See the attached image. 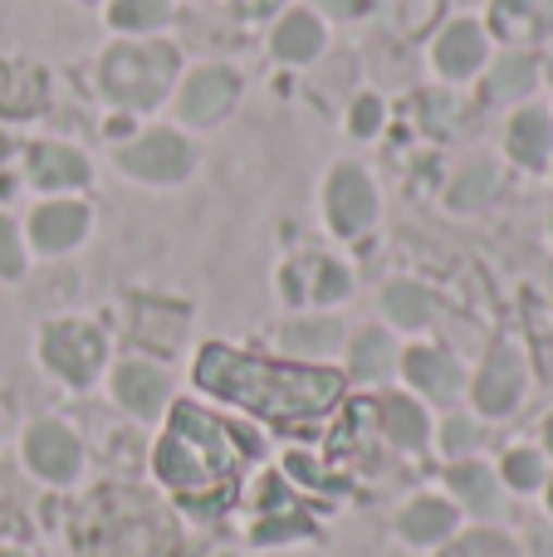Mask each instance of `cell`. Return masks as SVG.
I'll use <instances>...</instances> for the list:
<instances>
[{
  "label": "cell",
  "instance_id": "cell-36",
  "mask_svg": "<svg viewBox=\"0 0 553 557\" xmlns=\"http://www.w3.org/2000/svg\"><path fill=\"white\" fill-rule=\"evenodd\" d=\"M529 557H553V529H534V539H529Z\"/></svg>",
  "mask_w": 553,
  "mask_h": 557
},
{
  "label": "cell",
  "instance_id": "cell-38",
  "mask_svg": "<svg viewBox=\"0 0 553 557\" xmlns=\"http://www.w3.org/2000/svg\"><path fill=\"white\" fill-rule=\"evenodd\" d=\"M544 494H549V513H553V480L544 484Z\"/></svg>",
  "mask_w": 553,
  "mask_h": 557
},
{
  "label": "cell",
  "instance_id": "cell-23",
  "mask_svg": "<svg viewBox=\"0 0 553 557\" xmlns=\"http://www.w3.org/2000/svg\"><path fill=\"white\" fill-rule=\"evenodd\" d=\"M378 425H382V435H388L397 450H421V445L431 441L427 411H421L411 396H397V392L378 401Z\"/></svg>",
  "mask_w": 553,
  "mask_h": 557
},
{
  "label": "cell",
  "instance_id": "cell-6",
  "mask_svg": "<svg viewBox=\"0 0 553 557\" xmlns=\"http://www.w3.org/2000/svg\"><path fill=\"white\" fill-rule=\"evenodd\" d=\"M39 362L69 386H94L108 362V337L88 318H49L39 327Z\"/></svg>",
  "mask_w": 553,
  "mask_h": 557
},
{
  "label": "cell",
  "instance_id": "cell-1",
  "mask_svg": "<svg viewBox=\"0 0 553 557\" xmlns=\"http://www.w3.org/2000/svg\"><path fill=\"white\" fill-rule=\"evenodd\" d=\"M192 376L201 392L221 396L231 406H245L255 416H270V421H309V416H323L343 392L339 372L270 362V357L235 352L225 343H206Z\"/></svg>",
  "mask_w": 553,
  "mask_h": 557
},
{
  "label": "cell",
  "instance_id": "cell-7",
  "mask_svg": "<svg viewBox=\"0 0 553 557\" xmlns=\"http://www.w3.org/2000/svg\"><path fill=\"white\" fill-rule=\"evenodd\" d=\"M241 94H245L241 69H231V64H196V69H186V74L176 78L172 103H176L182 127H192V133H211V127H221L225 117L235 113Z\"/></svg>",
  "mask_w": 553,
  "mask_h": 557
},
{
  "label": "cell",
  "instance_id": "cell-22",
  "mask_svg": "<svg viewBox=\"0 0 553 557\" xmlns=\"http://www.w3.org/2000/svg\"><path fill=\"white\" fill-rule=\"evenodd\" d=\"M539 88V64L525 49H509V54L490 59L486 64V98L490 103H519Z\"/></svg>",
  "mask_w": 553,
  "mask_h": 557
},
{
  "label": "cell",
  "instance_id": "cell-29",
  "mask_svg": "<svg viewBox=\"0 0 553 557\" xmlns=\"http://www.w3.org/2000/svg\"><path fill=\"white\" fill-rule=\"evenodd\" d=\"M29 274V245L15 215L0 211V284H20Z\"/></svg>",
  "mask_w": 553,
  "mask_h": 557
},
{
  "label": "cell",
  "instance_id": "cell-13",
  "mask_svg": "<svg viewBox=\"0 0 553 557\" xmlns=\"http://www.w3.org/2000/svg\"><path fill=\"white\" fill-rule=\"evenodd\" d=\"M25 176H29L35 191L69 196V191H78V186L94 182V162L69 143H35L25 152Z\"/></svg>",
  "mask_w": 553,
  "mask_h": 557
},
{
  "label": "cell",
  "instance_id": "cell-28",
  "mask_svg": "<svg viewBox=\"0 0 553 557\" xmlns=\"http://www.w3.org/2000/svg\"><path fill=\"white\" fill-rule=\"evenodd\" d=\"M280 343L290 347V352H304V357L319 352L323 357L343 343V323L339 318H294V323L280 327Z\"/></svg>",
  "mask_w": 553,
  "mask_h": 557
},
{
  "label": "cell",
  "instance_id": "cell-12",
  "mask_svg": "<svg viewBox=\"0 0 553 557\" xmlns=\"http://www.w3.org/2000/svg\"><path fill=\"white\" fill-rule=\"evenodd\" d=\"M25 465L45 484H69V480H78L84 445H78V435L64 421H35L25 431Z\"/></svg>",
  "mask_w": 553,
  "mask_h": 557
},
{
  "label": "cell",
  "instance_id": "cell-9",
  "mask_svg": "<svg viewBox=\"0 0 553 557\" xmlns=\"http://www.w3.org/2000/svg\"><path fill=\"white\" fill-rule=\"evenodd\" d=\"M20 231H25L29 255L59 260V255H74L94 235V206L84 196H45V201L29 206Z\"/></svg>",
  "mask_w": 553,
  "mask_h": 557
},
{
  "label": "cell",
  "instance_id": "cell-10",
  "mask_svg": "<svg viewBox=\"0 0 553 557\" xmlns=\"http://www.w3.org/2000/svg\"><path fill=\"white\" fill-rule=\"evenodd\" d=\"M525 386H529V372H525V357H519L515 343H495L480 362L476 382H470V396L486 416H509L519 401H525Z\"/></svg>",
  "mask_w": 553,
  "mask_h": 557
},
{
  "label": "cell",
  "instance_id": "cell-32",
  "mask_svg": "<svg viewBox=\"0 0 553 557\" xmlns=\"http://www.w3.org/2000/svg\"><path fill=\"white\" fill-rule=\"evenodd\" d=\"M382 127V98L378 94H358L348 108V133L353 137H378Z\"/></svg>",
  "mask_w": 553,
  "mask_h": 557
},
{
  "label": "cell",
  "instance_id": "cell-2",
  "mask_svg": "<svg viewBox=\"0 0 553 557\" xmlns=\"http://www.w3.org/2000/svg\"><path fill=\"white\" fill-rule=\"evenodd\" d=\"M152 470L182 499H216V494L231 490L235 470H241V445L225 431V421L182 401L172 406V421H167L162 441H157Z\"/></svg>",
  "mask_w": 553,
  "mask_h": 557
},
{
  "label": "cell",
  "instance_id": "cell-37",
  "mask_svg": "<svg viewBox=\"0 0 553 557\" xmlns=\"http://www.w3.org/2000/svg\"><path fill=\"white\" fill-rule=\"evenodd\" d=\"M544 445H549V450H553V416H549V421H544Z\"/></svg>",
  "mask_w": 553,
  "mask_h": 557
},
{
  "label": "cell",
  "instance_id": "cell-3",
  "mask_svg": "<svg viewBox=\"0 0 553 557\" xmlns=\"http://www.w3.org/2000/svg\"><path fill=\"white\" fill-rule=\"evenodd\" d=\"M182 54L167 39H118L98 59V94L123 113H157L176 94Z\"/></svg>",
  "mask_w": 553,
  "mask_h": 557
},
{
  "label": "cell",
  "instance_id": "cell-31",
  "mask_svg": "<svg viewBox=\"0 0 553 557\" xmlns=\"http://www.w3.org/2000/svg\"><path fill=\"white\" fill-rule=\"evenodd\" d=\"M441 557H519V548H515V539H505V533L476 529V533H460L456 543H446Z\"/></svg>",
  "mask_w": 553,
  "mask_h": 557
},
{
  "label": "cell",
  "instance_id": "cell-24",
  "mask_svg": "<svg viewBox=\"0 0 553 557\" xmlns=\"http://www.w3.org/2000/svg\"><path fill=\"white\" fill-rule=\"evenodd\" d=\"M495 196H500V166L490 162V157L466 162L456 176H451V186H446V206H451V211H460V215L486 211Z\"/></svg>",
  "mask_w": 553,
  "mask_h": 557
},
{
  "label": "cell",
  "instance_id": "cell-30",
  "mask_svg": "<svg viewBox=\"0 0 553 557\" xmlns=\"http://www.w3.org/2000/svg\"><path fill=\"white\" fill-rule=\"evenodd\" d=\"M500 474H505V484L509 490H519V494H534V490H544L549 484L544 455L529 450V445H515V450L505 455V465H500Z\"/></svg>",
  "mask_w": 553,
  "mask_h": 557
},
{
  "label": "cell",
  "instance_id": "cell-40",
  "mask_svg": "<svg viewBox=\"0 0 553 557\" xmlns=\"http://www.w3.org/2000/svg\"><path fill=\"white\" fill-rule=\"evenodd\" d=\"M0 557H25V553H0Z\"/></svg>",
  "mask_w": 553,
  "mask_h": 557
},
{
  "label": "cell",
  "instance_id": "cell-5",
  "mask_svg": "<svg viewBox=\"0 0 553 557\" xmlns=\"http://www.w3.org/2000/svg\"><path fill=\"white\" fill-rule=\"evenodd\" d=\"M196 166H201L196 143L182 127H167V123L143 127V133H133L127 143L113 147V172L137 186H182L196 176Z\"/></svg>",
  "mask_w": 553,
  "mask_h": 557
},
{
  "label": "cell",
  "instance_id": "cell-25",
  "mask_svg": "<svg viewBox=\"0 0 553 557\" xmlns=\"http://www.w3.org/2000/svg\"><path fill=\"white\" fill-rule=\"evenodd\" d=\"M544 25H549L544 0H490L486 35H500V39H509V45H525V39L544 35Z\"/></svg>",
  "mask_w": 553,
  "mask_h": 557
},
{
  "label": "cell",
  "instance_id": "cell-27",
  "mask_svg": "<svg viewBox=\"0 0 553 557\" xmlns=\"http://www.w3.org/2000/svg\"><path fill=\"white\" fill-rule=\"evenodd\" d=\"M446 484L456 490V499L466 504L470 513H495V509H500L495 470H490V465H480V460H460V465H451Z\"/></svg>",
  "mask_w": 553,
  "mask_h": 557
},
{
  "label": "cell",
  "instance_id": "cell-15",
  "mask_svg": "<svg viewBox=\"0 0 553 557\" xmlns=\"http://www.w3.org/2000/svg\"><path fill=\"white\" fill-rule=\"evenodd\" d=\"M280 288L294 298V304H309V308L319 304V308H329V304H339V298H348L353 278H348V270H343L339 260L319 255V260L290 264V270L280 274Z\"/></svg>",
  "mask_w": 553,
  "mask_h": 557
},
{
  "label": "cell",
  "instance_id": "cell-14",
  "mask_svg": "<svg viewBox=\"0 0 553 557\" xmlns=\"http://www.w3.org/2000/svg\"><path fill=\"white\" fill-rule=\"evenodd\" d=\"M402 376H407L421 396H431V401H456V396L466 392L460 362L437 343H411L407 352H402Z\"/></svg>",
  "mask_w": 553,
  "mask_h": 557
},
{
  "label": "cell",
  "instance_id": "cell-4",
  "mask_svg": "<svg viewBox=\"0 0 553 557\" xmlns=\"http://www.w3.org/2000/svg\"><path fill=\"white\" fill-rule=\"evenodd\" d=\"M167 548H172V523L152 509V499L127 490L103 494L78 529L84 557H167Z\"/></svg>",
  "mask_w": 553,
  "mask_h": 557
},
{
  "label": "cell",
  "instance_id": "cell-39",
  "mask_svg": "<svg viewBox=\"0 0 553 557\" xmlns=\"http://www.w3.org/2000/svg\"><path fill=\"white\" fill-rule=\"evenodd\" d=\"M549 84H553V49H549Z\"/></svg>",
  "mask_w": 553,
  "mask_h": 557
},
{
  "label": "cell",
  "instance_id": "cell-26",
  "mask_svg": "<svg viewBox=\"0 0 553 557\" xmlns=\"http://www.w3.org/2000/svg\"><path fill=\"white\" fill-rule=\"evenodd\" d=\"M172 0H108L103 20L118 35H152V29L172 25Z\"/></svg>",
  "mask_w": 553,
  "mask_h": 557
},
{
  "label": "cell",
  "instance_id": "cell-35",
  "mask_svg": "<svg viewBox=\"0 0 553 557\" xmlns=\"http://www.w3.org/2000/svg\"><path fill=\"white\" fill-rule=\"evenodd\" d=\"M280 5L284 0H231V15L235 20H270V15H280Z\"/></svg>",
  "mask_w": 553,
  "mask_h": 557
},
{
  "label": "cell",
  "instance_id": "cell-16",
  "mask_svg": "<svg viewBox=\"0 0 553 557\" xmlns=\"http://www.w3.org/2000/svg\"><path fill=\"white\" fill-rule=\"evenodd\" d=\"M329 49V25L314 10H284L270 29V54L280 64H314Z\"/></svg>",
  "mask_w": 553,
  "mask_h": 557
},
{
  "label": "cell",
  "instance_id": "cell-17",
  "mask_svg": "<svg viewBox=\"0 0 553 557\" xmlns=\"http://www.w3.org/2000/svg\"><path fill=\"white\" fill-rule=\"evenodd\" d=\"M167 392H172V382H167L162 367L137 362V357H133V362H118V367H113V401L123 406V411L143 416V421L162 416Z\"/></svg>",
  "mask_w": 553,
  "mask_h": 557
},
{
  "label": "cell",
  "instance_id": "cell-33",
  "mask_svg": "<svg viewBox=\"0 0 553 557\" xmlns=\"http://www.w3.org/2000/svg\"><path fill=\"white\" fill-rule=\"evenodd\" d=\"M441 445H446L451 455H466L480 445V425L470 421V416H451L446 425H441Z\"/></svg>",
  "mask_w": 553,
  "mask_h": 557
},
{
  "label": "cell",
  "instance_id": "cell-34",
  "mask_svg": "<svg viewBox=\"0 0 553 557\" xmlns=\"http://www.w3.org/2000/svg\"><path fill=\"white\" fill-rule=\"evenodd\" d=\"M309 5H314V15H323V20H358L372 10V0H309Z\"/></svg>",
  "mask_w": 553,
  "mask_h": 557
},
{
  "label": "cell",
  "instance_id": "cell-20",
  "mask_svg": "<svg viewBox=\"0 0 553 557\" xmlns=\"http://www.w3.org/2000/svg\"><path fill=\"white\" fill-rule=\"evenodd\" d=\"M397 533L411 543V548H437L456 533V504L451 499H437V494H421L402 509L397 519Z\"/></svg>",
  "mask_w": 553,
  "mask_h": 557
},
{
  "label": "cell",
  "instance_id": "cell-19",
  "mask_svg": "<svg viewBox=\"0 0 553 557\" xmlns=\"http://www.w3.org/2000/svg\"><path fill=\"white\" fill-rule=\"evenodd\" d=\"M437 313H441L437 294H431L427 284H417V278H392V284H382V318H388L392 327H402V333L431 327Z\"/></svg>",
  "mask_w": 553,
  "mask_h": 557
},
{
  "label": "cell",
  "instance_id": "cell-8",
  "mask_svg": "<svg viewBox=\"0 0 553 557\" xmlns=\"http://www.w3.org/2000/svg\"><path fill=\"white\" fill-rule=\"evenodd\" d=\"M382 215V196L378 182H372L368 166L358 162H339L323 182V225H329L339 240H358L378 225Z\"/></svg>",
  "mask_w": 553,
  "mask_h": 557
},
{
  "label": "cell",
  "instance_id": "cell-21",
  "mask_svg": "<svg viewBox=\"0 0 553 557\" xmlns=\"http://www.w3.org/2000/svg\"><path fill=\"white\" fill-rule=\"evenodd\" d=\"M392 367H397V337L382 323H368L348 337V372L358 382H382L392 376Z\"/></svg>",
  "mask_w": 553,
  "mask_h": 557
},
{
  "label": "cell",
  "instance_id": "cell-18",
  "mask_svg": "<svg viewBox=\"0 0 553 557\" xmlns=\"http://www.w3.org/2000/svg\"><path fill=\"white\" fill-rule=\"evenodd\" d=\"M505 152L525 172H544L553 166V117L544 108H519L505 127Z\"/></svg>",
  "mask_w": 553,
  "mask_h": 557
},
{
  "label": "cell",
  "instance_id": "cell-11",
  "mask_svg": "<svg viewBox=\"0 0 553 557\" xmlns=\"http://www.w3.org/2000/svg\"><path fill=\"white\" fill-rule=\"evenodd\" d=\"M486 64H490V35H486V25L470 15L451 20L437 35V45H431V69H437L446 84H466V78L486 74Z\"/></svg>",
  "mask_w": 553,
  "mask_h": 557
}]
</instances>
